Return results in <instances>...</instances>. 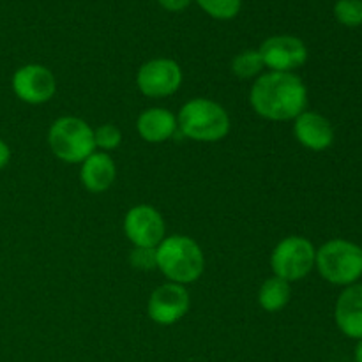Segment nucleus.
I'll return each mask as SVG.
<instances>
[{
  "mask_svg": "<svg viewBox=\"0 0 362 362\" xmlns=\"http://www.w3.org/2000/svg\"><path fill=\"white\" fill-rule=\"evenodd\" d=\"M250 101L260 117L285 122L306 112L308 88L296 73L269 71L253 83Z\"/></svg>",
  "mask_w": 362,
  "mask_h": 362,
  "instance_id": "nucleus-1",
  "label": "nucleus"
},
{
  "mask_svg": "<svg viewBox=\"0 0 362 362\" xmlns=\"http://www.w3.org/2000/svg\"><path fill=\"white\" fill-rule=\"evenodd\" d=\"M180 134L202 144L223 140L230 131V117L219 103L207 98H194L177 115Z\"/></svg>",
  "mask_w": 362,
  "mask_h": 362,
  "instance_id": "nucleus-2",
  "label": "nucleus"
},
{
  "mask_svg": "<svg viewBox=\"0 0 362 362\" xmlns=\"http://www.w3.org/2000/svg\"><path fill=\"white\" fill-rule=\"evenodd\" d=\"M158 269L172 283L189 285L202 276L205 258L202 247L187 235H170L156 247Z\"/></svg>",
  "mask_w": 362,
  "mask_h": 362,
  "instance_id": "nucleus-3",
  "label": "nucleus"
},
{
  "mask_svg": "<svg viewBox=\"0 0 362 362\" xmlns=\"http://www.w3.org/2000/svg\"><path fill=\"white\" fill-rule=\"evenodd\" d=\"M315 267L331 285H356L362 278V247L346 239L327 240L317 250Z\"/></svg>",
  "mask_w": 362,
  "mask_h": 362,
  "instance_id": "nucleus-4",
  "label": "nucleus"
},
{
  "mask_svg": "<svg viewBox=\"0 0 362 362\" xmlns=\"http://www.w3.org/2000/svg\"><path fill=\"white\" fill-rule=\"evenodd\" d=\"M48 144L62 161L76 165L95 152L94 129L78 117H60L49 126Z\"/></svg>",
  "mask_w": 362,
  "mask_h": 362,
  "instance_id": "nucleus-5",
  "label": "nucleus"
},
{
  "mask_svg": "<svg viewBox=\"0 0 362 362\" xmlns=\"http://www.w3.org/2000/svg\"><path fill=\"white\" fill-rule=\"evenodd\" d=\"M317 250L313 244L300 235L283 239L271 255V267L274 276L285 281H299L306 278L315 267Z\"/></svg>",
  "mask_w": 362,
  "mask_h": 362,
  "instance_id": "nucleus-6",
  "label": "nucleus"
},
{
  "mask_svg": "<svg viewBox=\"0 0 362 362\" xmlns=\"http://www.w3.org/2000/svg\"><path fill=\"white\" fill-rule=\"evenodd\" d=\"M136 85L147 98H168L182 85V69L172 59H152L138 69Z\"/></svg>",
  "mask_w": 362,
  "mask_h": 362,
  "instance_id": "nucleus-7",
  "label": "nucleus"
},
{
  "mask_svg": "<svg viewBox=\"0 0 362 362\" xmlns=\"http://www.w3.org/2000/svg\"><path fill=\"white\" fill-rule=\"evenodd\" d=\"M264 66L276 73H293L308 60V48L296 35H272L258 48Z\"/></svg>",
  "mask_w": 362,
  "mask_h": 362,
  "instance_id": "nucleus-8",
  "label": "nucleus"
},
{
  "mask_svg": "<svg viewBox=\"0 0 362 362\" xmlns=\"http://www.w3.org/2000/svg\"><path fill=\"white\" fill-rule=\"evenodd\" d=\"M124 232L134 247H158L165 239L166 225L158 209L134 205L124 218Z\"/></svg>",
  "mask_w": 362,
  "mask_h": 362,
  "instance_id": "nucleus-9",
  "label": "nucleus"
},
{
  "mask_svg": "<svg viewBox=\"0 0 362 362\" xmlns=\"http://www.w3.org/2000/svg\"><path fill=\"white\" fill-rule=\"evenodd\" d=\"M13 90L27 105H42L55 95L57 81L52 71L41 64H27L13 74Z\"/></svg>",
  "mask_w": 362,
  "mask_h": 362,
  "instance_id": "nucleus-10",
  "label": "nucleus"
},
{
  "mask_svg": "<svg viewBox=\"0 0 362 362\" xmlns=\"http://www.w3.org/2000/svg\"><path fill=\"white\" fill-rule=\"evenodd\" d=\"M189 293L179 283H165L152 292L147 313L159 325H173L189 310Z\"/></svg>",
  "mask_w": 362,
  "mask_h": 362,
  "instance_id": "nucleus-11",
  "label": "nucleus"
},
{
  "mask_svg": "<svg viewBox=\"0 0 362 362\" xmlns=\"http://www.w3.org/2000/svg\"><path fill=\"white\" fill-rule=\"evenodd\" d=\"M293 133L299 144L310 151H325L334 141V127L329 122L327 117L317 112H303L296 119Z\"/></svg>",
  "mask_w": 362,
  "mask_h": 362,
  "instance_id": "nucleus-12",
  "label": "nucleus"
},
{
  "mask_svg": "<svg viewBox=\"0 0 362 362\" xmlns=\"http://www.w3.org/2000/svg\"><path fill=\"white\" fill-rule=\"evenodd\" d=\"M336 325L345 336L362 339V285H350L339 293L334 310Z\"/></svg>",
  "mask_w": 362,
  "mask_h": 362,
  "instance_id": "nucleus-13",
  "label": "nucleus"
},
{
  "mask_svg": "<svg viewBox=\"0 0 362 362\" xmlns=\"http://www.w3.org/2000/svg\"><path fill=\"white\" fill-rule=\"evenodd\" d=\"M117 168L115 161L106 152H92L83 163H81L80 179L81 184L90 193H103L110 189L115 182Z\"/></svg>",
  "mask_w": 362,
  "mask_h": 362,
  "instance_id": "nucleus-14",
  "label": "nucleus"
},
{
  "mask_svg": "<svg viewBox=\"0 0 362 362\" xmlns=\"http://www.w3.org/2000/svg\"><path fill=\"white\" fill-rule=\"evenodd\" d=\"M138 134L148 144H163L179 131L177 117L166 108H148L136 120Z\"/></svg>",
  "mask_w": 362,
  "mask_h": 362,
  "instance_id": "nucleus-15",
  "label": "nucleus"
},
{
  "mask_svg": "<svg viewBox=\"0 0 362 362\" xmlns=\"http://www.w3.org/2000/svg\"><path fill=\"white\" fill-rule=\"evenodd\" d=\"M290 297H292L290 283L278 276H272L262 283L260 292H258V304L267 313H278L290 303Z\"/></svg>",
  "mask_w": 362,
  "mask_h": 362,
  "instance_id": "nucleus-16",
  "label": "nucleus"
},
{
  "mask_svg": "<svg viewBox=\"0 0 362 362\" xmlns=\"http://www.w3.org/2000/svg\"><path fill=\"white\" fill-rule=\"evenodd\" d=\"M264 67V60H262L258 49H244L239 55L233 57L232 60V73L235 76L243 78V80L257 76V74L262 73Z\"/></svg>",
  "mask_w": 362,
  "mask_h": 362,
  "instance_id": "nucleus-17",
  "label": "nucleus"
},
{
  "mask_svg": "<svg viewBox=\"0 0 362 362\" xmlns=\"http://www.w3.org/2000/svg\"><path fill=\"white\" fill-rule=\"evenodd\" d=\"M197 4L216 20H232L239 14L243 0H197Z\"/></svg>",
  "mask_w": 362,
  "mask_h": 362,
  "instance_id": "nucleus-18",
  "label": "nucleus"
},
{
  "mask_svg": "<svg viewBox=\"0 0 362 362\" xmlns=\"http://www.w3.org/2000/svg\"><path fill=\"white\" fill-rule=\"evenodd\" d=\"M334 16L341 25L350 28L362 25V0H338L334 6Z\"/></svg>",
  "mask_w": 362,
  "mask_h": 362,
  "instance_id": "nucleus-19",
  "label": "nucleus"
},
{
  "mask_svg": "<svg viewBox=\"0 0 362 362\" xmlns=\"http://www.w3.org/2000/svg\"><path fill=\"white\" fill-rule=\"evenodd\" d=\"M94 141H95V147L101 148V152L106 151H113L120 145L122 141V133L117 126L113 124H103L99 126L98 129L94 131Z\"/></svg>",
  "mask_w": 362,
  "mask_h": 362,
  "instance_id": "nucleus-20",
  "label": "nucleus"
},
{
  "mask_svg": "<svg viewBox=\"0 0 362 362\" xmlns=\"http://www.w3.org/2000/svg\"><path fill=\"white\" fill-rule=\"evenodd\" d=\"M129 264L136 271H152L158 267L156 247H133L129 253Z\"/></svg>",
  "mask_w": 362,
  "mask_h": 362,
  "instance_id": "nucleus-21",
  "label": "nucleus"
},
{
  "mask_svg": "<svg viewBox=\"0 0 362 362\" xmlns=\"http://www.w3.org/2000/svg\"><path fill=\"white\" fill-rule=\"evenodd\" d=\"M158 2L165 11H170V13H180V11L187 9L193 0H158Z\"/></svg>",
  "mask_w": 362,
  "mask_h": 362,
  "instance_id": "nucleus-22",
  "label": "nucleus"
},
{
  "mask_svg": "<svg viewBox=\"0 0 362 362\" xmlns=\"http://www.w3.org/2000/svg\"><path fill=\"white\" fill-rule=\"evenodd\" d=\"M9 161H11V148L9 145L0 138V170L6 168V166L9 165Z\"/></svg>",
  "mask_w": 362,
  "mask_h": 362,
  "instance_id": "nucleus-23",
  "label": "nucleus"
},
{
  "mask_svg": "<svg viewBox=\"0 0 362 362\" xmlns=\"http://www.w3.org/2000/svg\"><path fill=\"white\" fill-rule=\"evenodd\" d=\"M356 362H362V339L357 341L356 346Z\"/></svg>",
  "mask_w": 362,
  "mask_h": 362,
  "instance_id": "nucleus-24",
  "label": "nucleus"
},
{
  "mask_svg": "<svg viewBox=\"0 0 362 362\" xmlns=\"http://www.w3.org/2000/svg\"><path fill=\"white\" fill-rule=\"evenodd\" d=\"M361 247H362V246H361Z\"/></svg>",
  "mask_w": 362,
  "mask_h": 362,
  "instance_id": "nucleus-25",
  "label": "nucleus"
}]
</instances>
